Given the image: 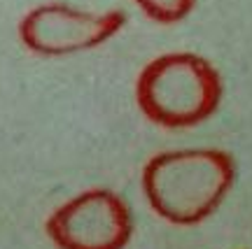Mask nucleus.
<instances>
[{
  "label": "nucleus",
  "instance_id": "nucleus-1",
  "mask_svg": "<svg viewBox=\"0 0 252 249\" xmlns=\"http://www.w3.org/2000/svg\"><path fill=\"white\" fill-rule=\"evenodd\" d=\"M234 179V156L222 149L161 151L145 163L143 194L161 219L194 226L222 205Z\"/></svg>",
  "mask_w": 252,
  "mask_h": 249
},
{
  "label": "nucleus",
  "instance_id": "nucleus-2",
  "mask_svg": "<svg viewBox=\"0 0 252 249\" xmlns=\"http://www.w3.org/2000/svg\"><path fill=\"white\" fill-rule=\"evenodd\" d=\"M222 77L213 63L191 52L161 54L135 82L138 107L152 124L171 131L191 128L215 114L222 103Z\"/></svg>",
  "mask_w": 252,
  "mask_h": 249
},
{
  "label": "nucleus",
  "instance_id": "nucleus-3",
  "mask_svg": "<svg viewBox=\"0 0 252 249\" xmlns=\"http://www.w3.org/2000/svg\"><path fill=\"white\" fill-rule=\"evenodd\" d=\"M131 233V210L110 189L84 191L47 219V235L59 249H124Z\"/></svg>",
  "mask_w": 252,
  "mask_h": 249
},
{
  "label": "nucleus",
  "instance_id": "nucleus-4",
  "mask_svg": "<svg viewBox=\"0 0 252 249\" xmlns=\"http://www.w3.org/2000/svg\"><path fill=\"white\" fill-rule=\"evenodd\" d=\"M124 24L126 17L122 9L94 14L63 2H49L31 9L21 19L19 35L31 52L40 56H68L108 42Z\"/></svg>",
  "mask_w": 252,
  "mask_h": 249
},
{
  "label": "nucleus",
  "instance_id": "nucleus-5",
  "mask_svg": "<svg viewBox=\"0 0 252 249\" xmlns=\"http://www.w3.org/2000/svg\"><path fill=\"white\" fill-rule=\"evenodd\" d=\"M135 2L157 24H178L196 5V0H135Z\"/></svg>",
  "mask_w": 252,
  "mask_h": 249
}]
</instances>
